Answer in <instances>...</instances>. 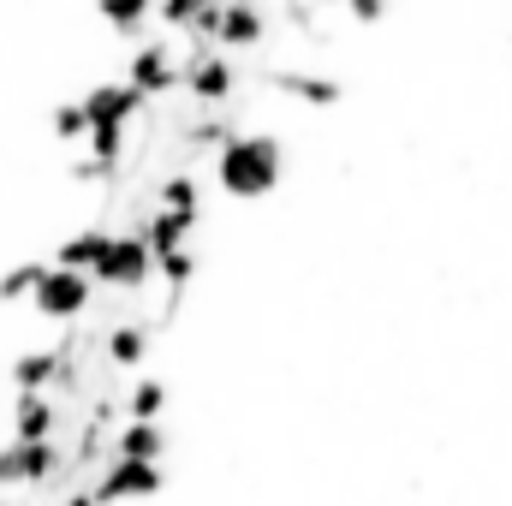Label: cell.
<instances>
[{"instance_id":"27","label":"cell","mask_w":512,"mask_h":506,"mask_svg":"<svg viewBox=\"0 0 512 506\" xmlns=\"http://www.w3.org/2000/svg\"><path fill=\"white\" fill-rule=\"evenodd\" d=\"M0 506H18V501H6V495H0Z\"/></svg>"},{"instance_id":"14","label":"cell","mask_w":512,"mask_h":506,"mask_svg":"<svg viewBox=\"0 0 512 506\" xmlns=\"http://www.w3.org/2000/svg\"><path fill=\"white\" fill-rule=\"evenodd\" d=\"M155 209L203 215V179H197V167H167V173L155 179Z\"/></svg>"},{"instance_id":"23","label":"cell","mask_w":512,"mask_h":506,"mask_svg":"<svg viewBox=\"0 0 512 506\" xmlns=\"http://www.w3.org/2000/svg\"><path fill=\"white\" fill-rule=\"evenodd\" d=\"M161 6V24H173V30H185L203 6H221V0H155Z\"/></svg>"},{"instance_id":"13","label":"cell","mask_w":512,"mask_h":506,"mask_svg":"<svg viewBox=\"0 0 512 506\" xmlns=\"http://www.w3.org/2000/svg\"><path fill=\"white\" fill-rule=\"evenodd\" d=\"M96 358H102L114 376H120V370H143V358H149V322H108Z\"/></svg>"},{"instance_id":"10","label":"cell","mask_w":512,"mask_h":506,"mask_svg":"<svg viewBox=\"0 0 512 506\" xmlns=\"http://www.w3.org/2000/svg\"><path fill=\"white\" fill-rule=\"evenodd\" d=\"M66 429V411L54 393H18L12 405V441H60Z\"/></svg>"},{"instance_id":"19","label":"cell","mask_w":512,"mask_h":506,"mask_svg":"<svg viewBox=\"0 0 512 506\" xmlns=\"http://www.w3.org/2000/svg\"><path fill=\"white\" fill-rule=\"evenodd\" d=\"M197 268H203V256L191 251V245H179V251L155 256V274H161V286H167V298H185V286L197 280Z\"/></svg>"},{"instance_id":"1","label":"cell","mask_w":512,"mask_h":506,"mask_svg":"<svg viewBox=\"0 0 512 506\" xmlns=\"http://www.w3.org/2000/svg\"><path fill=\"white\" fill-rule=\"evenodd\" d=\"M280 143L268 137V131H239L221 155H215V185L227 191V197H239V203H256V197H268L274 185H280Z\"/></svg>"},{"instance_id":"3","label":"cell","mask_w":512,"mask_h":506,"mask_svg":"<svg viewBox=\"0 0 512 506\" xmlns=\"http://www.w3.org/2000/svg\"><path fill=\"white\" fill-rule=\"evenodd\" d=\"M90 298H96V286H90V274H72V268H54L48 262V274L36 280V292H30V304H36V316L42 322H84L90 316Z\"/></svg>"},{"instance_id":"15","label":"cell","mask_w":512,"mask_h":506,"mask_svg":"<svg viewBox=\"0 0 512 506\" xmlns=\"http://www.w3.org/2000/svg\"><path fill=\"white\" fill-rule=\"evenodd\" d=\"M18 453H24V489H54L60 483V465H66L60 441H18Z\"/></svg>"},{"instance_id":"25","label":"cell","mask_w":512,"mask_h":506,"mask_svg":"<svg viewBox=\"0 0 512 506\" xmlns=\"http://www.w3.org/2000/svg\"><path fill=\"white\" fill-rule=\"evenodd\" d=\"M346 12H352L358 24H382V18H387V0H346Z\"/></svg>"},{"instance_id":"22","label":"cell","mask_w":512,"mask_h":506,"mask_svg":"<svg viewBox=\"0 0 512 506\" xmlns=\"http://www.w3.org/2000/svg\"><path fill=\"white\" fill-rule=\"evenodd\" d=\"M54 137H60V143H84V137H90V120H84L78 102H60V108H54Z\"/></svg>"},{"instance_id":"5","label":"cell","mask_w":512,"mask_h":506,"mask_svg":"<svg viewBox=\"0 0 512 506\" xmlns=\"http://www.w3.org/2000/svg\"><path fill=\"white\" fill-rule=\"evenodd\" d=\"M179 90L197 102V108H227L233 96H239V66L215 48V54H203V60H185L179 66Z\"/></svg>"},{"instance_id":"8","label":"cell","mask_w":512,"mask_h":506,"mask_svg":"<svg viewBox=\"0 0 512 506\" xmlns=\"http://www.w3.org/2000/svg\"><path fill=\"white\" fill-rule=\"evenodd\" d=\"M268 42V12L256 0H221V30H215V48L227 54H251Z\"/></svg>"},{"instance_id":"11","label":"cell","mask_w":512,"mask_h":506,"mask_svg":"<svg viewBox=\"0 0 512 506\" xmlns=\"http://www.w3.org/2000/svg\"><path fill=\"white\" fill-rule=\"evenodd\" d=\"M167 423H120L108 435V459H137V465H167Z\"/></svg>"},{"instance_id":"26","label":"cell","mask_w":512,"mask_h":506,"mask_svg":"<svg viewBox=\"0 0 512 506\" xmlns=\"http://www.w3.org/2000/svg\"><path fill=\"white\" fill-rule=\"evenodd\" d=\"M54 506H96V495H90V483H78V489H60Z\"/></svg>"},{"instance_id":"6","label":"cell","mask_w":512,"mask_h":506,"mask_svg":"<svg viewBox=\"0 0 512 506\" xmlns=\"http://www.w3.org/2000/svg\"><path fill=\"white\" fill-rule=\"evenodd\" d=\"M126 84L143 102H167V96L179 90V60H173V42H167V36H155V42H143V48L131 54Z\"/></svg>"},{"instance_id":"7","label":"cell","mask_w":512,"mask_h":506,"mask_svg":"<svg viewBox=\"0 0 512 506\" xmlns=\"http://www.w3.org/2000/svg\"><path fill=\"white\" fill-rule=\"evenodd\" d=\"M78 108H84L90 126H108V131H126V126H137V120L149 114V102L131 90L126 78H102V84H90V96H84Z\"/></svg>"},{"instance_id":"2","label":"cell","mask_w":512,"mask_h":506,"mask_svg":"<svg viewBox=\"0 0 512 506\" xmlns=\"http://www.w3.org/2000/svg\"><path fill=\"white\" fill-rule=\"evenodd\" d=\"M149 280H155V256L143 251L137 233L114 227L108 245H102V256L90 262V286H108V292H143Z\"/></svg>"},{"instance_id":"9","label":"cell","mask_w":512,"mask_h":506,"mask_svg":"<svg viewBox=\"0 0 512 506\" xmlns=\"http://www.w3.org/2000/svg\"><path fill=\"white\" fill-rule=\"evenodd\" d=\"M262 84L274 96H292V102H310V108H340L346 102V84L322 78V72H286V66H274V72H262Z\"/></svg>"},{"instance_id":"16","label":"cell","mask_w":512,"mask_h":506,"mask_svg":"<svg viewBox=\"0 0 512 506\" xmlns=\"http://www.w3.org/2000/svg\"><path fill=\"white\" fill-rule=\"evenodd\" d=\"M54 376H60V352H54V346L18 352V358H12V387H18V393H48Z\"/></svg>"},{"instance_id":"17","label":"cell","mask_w":512,"mask_h":506,"mask_svg":"<svg viewBox=\"0 0 512 506\" xmlns=\"http://www.w3.org/2000/svg\"><path fill=\"white\" fill-rule=\"evenodd\" d=\"M167 399H173V387H167V381L143 376L126 399H120V411H126V423H161V417H167Z\"/></svg>"},{"instance_id":"18","label":"cell","mask_w":512,"mask_h":506,"mask_svg":"<svg viewBox=\"0 0 512 506\" xmlns=\"http://www.w3.org/2000/svg\"><path fill=\"white\" fill-rule=\"evenodd\" d=\"M108 245V227H84V233H72V239H60V251L48 256L54 268H72V274H90V262L102 256Z\"/></svg>"},{"instance_id":"24","label":"cell","mask_w":512,"mask_h":506,"mask_svg":"<svg viewBox=\"0 0 512 506\" xmlns=\"http://www.w3.org/2000/svg\"><path fill=\"white\" fill-rule=\"evenodd\" d=\"M6 489H24V453H18V441L0 447V495Z\"/></svg>"},{"instance_id":"21","label":"cell","mask_w":512,"mask_h":506,"mask_svg":"<svg viewBox=\"0 0 512 506\" xmlns=\"http://www.w3.org/2000/svg\"><path fill=\"white\" fill-rule=\"evenodd\" d=\"M42 274H48V262H12V268L0 274V304H18V298H30Z\"/></svg>"},{"instance_id":"4","label":"cell","mask_w":512,"mask_h":506,"mask_svg":"<svg viewBox=\"0 0 512 506\" xmlns=\"http://www.w3.org/2000/svg\"><path fill=\"white\" fill-rule=\"evenodd\" d=\"M167 489V465H137V459H108L90 483L96 506H120V501H155Z\"/></svg>"},{"instance_id":"20","label":"cell","mask_w":512,"mask_h":506,"mask_svg":"<svg viewBox=\"0 0 512 506\" xmlns=\"http://www.w3.org/2000/svg\"><path fill=\"white\" fill-rule=\"evenodd\" d=\"M96 12H102V24H108L114 36H137V30L149 24L155 0H96Z\"/></svg>"},{"instance_id":"12","label":"cell","mask_w":512,"mask_h":506,"mask_svg":"<svg viewBox=\"0 0 512 506\" xmlns=\"http://www.w3.org/2000/svg\"><path fill=\"white\" fill-rule=\"evenodd\" d=\"M203 227V215H173V209H149L131 233L143 239V251L149 256H167V251H179V245H191V233Z\"/></svg>"}]
</instances>
